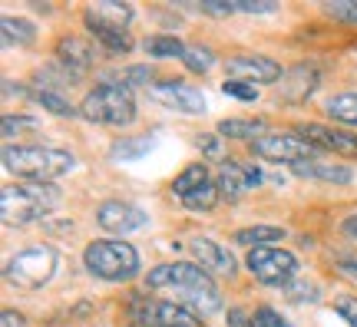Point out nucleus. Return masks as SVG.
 I'll return each instance as SVG.
<instances>
[{"instance_id": "c85d7f7f", "label": "nucleus", "mask_w": 357, "mask_h": 327, "mask_svg": "<svg viewBox=\"0 0 357 327\" xmlns=\"http://www.w3.org/2000/svg\"><path fill=\"white\" fill-rule=\"evenodd\" d=\"M33 100L47 109V113H53V116H77L79 109L77 106H70V102L60 96V93H50V89H40V93H33Z\"/></svg>"}, {"instance_id": "bb28decb", "label": "nucleus", "mask_w": 357, "mask_h": 327, "mask_svg": "<svg viewBox=\"0 0 357 327\" xmlns=\"http://www.w3.org/2000/svg\"><path fill=\"white\" fill-rule=\"evenodd\" d=\"M149 149H153V136H136V139H119V142H113L109 155H113V159H126V162H132V159H142Z\"/></svg>"}, {"instance_id": "ea45409f", "label": "nucleus", "mask_w": 357, "mask_h": 327, "mask_svg": "<svg viewBox=\"0 0 357 327\" xmlns=\"http://www.w3.org/2000/svg\"><path fill=\"white\" fill-rule=\"evenodd\" d=\"M225 321H229V327H255L252 324V314H245L242 307H231Z\"/></svg>"}, {"instance_id": "7c9ffc66", "label": "nucleus", "mask_w": 357, "mask_h": 327, "mask_svg": "<svg viewBox=\"0 0 357 327\" xmlns=\"http://www.w3.org/2000/svg\"><path fill=\"white\" fill-rule=\"evenodd\" d=\"M324 13L334 17L337 24L357 26V0H331V3H324Z\"/></svg>"}, {"instance_id": "a878e982", "label": "nucleus", "mask_w": 357, "mask_h": 327, "mask_svg": "<svg viewBox=\"0 0 357 327\" xmlns=\"http://www.w3.org/2000/svg\"><path fill=\"white\" fill-rule=\"evenodd\" d=\"M261 129H265V123H261V119H222V123H218V136L252 139V142H255Z\"/></svg>"}, {"instance_id": "4be33fe9", "label": "nucleus", "mask_w": 357, "mask_h": 327, "mask_svg": "<svg viewBox=\"0 0 357 327\" xmlns=\"http://www.w3.org/2000/svg\"><path fill=\"white\" fill-rule=\"evenodd\" d=\"M202 185H208V169H205V162H192L176 176L172 192H176L178 199H185V195H192V192H199Z\"/></svg>"}, {"instance_id": "79ce46f5", "label": "nucleus", "mask_w": 357, "mask_h": 327, "mask_svg": "<svg viewBox=\"0 0 357 327\" xmlns=\"http://www.w3.org/2000/svg\"><path fill=\"white\" fill-rule=\"evenodd\" d=\"M199 149L208 155V159H222V146H218V139L215 136H208V139H199Z\"/></svg>"}, {"instance_id": "37998d69", "label": "nucleus", "mask_w": 357, "mask_h": 327, "mask_svg": "<svg viewBox=\"0 0 357 327\" xmlns=\"http://www.w3.org/2000/svg\"><path fill=\"white\" fill-rule=\"evenodd\" d=\"M0 327H26V321H24V314L20 311H3V317H0Z\"/></svg>"}, {"instance_id": "f03ea898", "label": "nucleus", "mask_w": 357, "mask_h": 327, "mask_svg": "<svg viewBox=\"0 0 357 327\" xmlns=\"http://www.w3.org/2000/svg\"><path fill=\"white\" fill-rule=\"evenodd\" d=\"M3 165H7V172L26 178L30 185H50L53 178L66 176L77 165V159H73V152L56 149V146H7Z\"/></svg>"}, {"instance_id": "473e14b6", "label": "nucleus", "mask_w": 357, "mask_h": 327, "mask_svg": "<svg viewBox=\"0 0 357 327\" xmlns=\"http://www.w3.org/2000/svg\"><path fill=\"white\" fill-rule=\"evenodd\" d=\"M252 324H255V327H288V324H284V317H281L275 307H268V304L255 307V314H252Z\"/></svg>"}, {"instance_id": "423d86ee", "label": "nucleus", "mask_w": 357, "mask_h": 327, "mask_svg": "<svg viewBox=\"0 0 357 327\" xmlns=\"http://www.w3.org/2000/svg\"><path fill=\"white\" fill-rule=\"evenodd\" d=\"M53 275H56V252L47 245H33V248L17 252L3 268V277L24 291L43 288Z\"/></svg>"}, {"instance_id": "6e6552de", "label": "nucleus", "mask_w": 357, "mask_h": 327, "mask_svg": "<svg viewBox=\"0 0 357 327\" xmlns=\"http://www.w3.org/2000/svg\"><path fill=\"white\" fill-rule=\"evenodd\" d=\"M245 264L261 284H271V288H288L291 277L298 275V258L291 252H284V248H268V245L265 248H252Z\"/></svg>"}, {"instance_id": "6ab92c4d", "label": "nucleus", "mask_w": 357, "mask_h": 327, "mask_svg": "<svg viewBox=\"0 0 357 327\" xmlns=\"http://www.w3.org/2000/svg\"><path fill=\"white\" fill-rule=\"evenodd\" d=\"M83 24H86V30L96 37V43H100L106 53L132 50V37H129V30H123V26H106V24H93V20H83Z\"/></svg>"}, {"instance_id": "9d476101", "label": "nucleus", "mask_w": 357, "mask_h": 327, "mask_svg": "<svg viewBox=\"0 0 357 327\" xmlns=\"http://www.w3.org/2000/svg\"><path fill=\"white\" fill-rule=\"evenodd\" d=\"M149 96H153L159 106L176 109V113H189V116L205 113L202 89L189 86V83H182V79H162V83H155V86L149 89Z\"/></svg>"}, {"instance_id": "2f4dec72", "label": "nucleus", "mask_w": 357, "mask_h": 327, "mask_svg": "<svg viewBox=\"0 0 357 327\" xmlns=\"http://www.w3.org/2000/svg\"><path fill=\"white\" fill-rule=\"evenodd\" d=\"M126 86H149L153 89V70L149 66H129V70H123V76H119Z\"/></svg>"}, {"instance_id": "e433bc0d", "label": "nucleus", "mask_w": 357, "mask_h": 327, "mask_svg": "<svg viewBox=\"0 0 357 327\" xmlns=\"http://www.w3.org/2000/svg\"><path fill=\"white\" fill-rule=\"evenodd\" d=\"M288 298L291 301H318V288L314 284H294V288H288Z\"/></svg>"}, {"instance_id": "412c9836", "label": "nucleus", "mask_w": 357, "mask_h": 327, "mask_svg": "<svg viewBox=\"0 0 357 327\" xmlns=\"http://www.w3.org/2000/svg\"><path fill=\"white\" fill-rule=\"evenodd\" d=\"M0 33H3V47H33L37 26L24 20V17H3L0 20Z\"/></svg>"}, {"instance_id": "7ed1b4c3", "label": "nucleus", "mask_w": 357, "mask_h": 327, "mask_svg": "<svg viewBox=\"0 0 357 327\" xmlns=\"http://www.w3.org/2000/svg\"><path fill=\"white\" fill-rule=\"evenodd\" d=\"M79 116L96 126H129L136 119V100L126 83H100L79 102Z\"/></svg>"}, {"instance_id": "c9c22d12", "label": "nucleus", "mask_w": 357, "mask_h": 327, "mask_svg": "<svg viewBox=\"0 0 357 327\" xmlns=\"http://www.w3.org/2000/svg\"><path fill=\"white\" fill-rule=\"evenodd\" d=\"M20 129H37V119H26V116H3V136H13Z\"/></svg>"}, {"instance_id": "0eeeda50", "label": "nucleus", "mask_w": 357, "mask_h": 327, "mask_svg": "<svg viewBox=\"0 0 357 327\" xmlns=\"http://www.w3.org/2000/svg\"><path fill=\"white\" fill-rule=\"evenodd\" d=\"M248 152L265 159V162L275 165H301L305 159H314L318 155V146H311L305 136H288V132H265L258 136L255 142H248Z\"/></svg>"}, {"instance_id": "20e7f679", "label": "nucleus", "mask_w": 357, "mask_h": 327, "mask_svg": "<svg viewBox=\"0 0 357 327\" xmlns=\"http://www.w3.org/2000/svg\"><path fill=\"white\" fill-rule=\"evenodd\" d=\"M83 264L102 281H132L139 275V252L129 241H89L83 248Z\"/></svg>"}, {"instance_id": "4468645a", "label": "nucleus", "mask_w": 357, "mask_h": 327, "mask_svg": "<svg viewBox=\"0 0 357 327\" xmlns=\"http://www.w3.org/2000/svg\"><path fill=\"white\" fill-rule=\"evenodd\" d=\"M258 182H261V172L252 169V165H238V162H222L218 165L215 185L225 199H238V195H245L248 189H255Z\"/></svg>"}, {"instance_id": "2eb2a0df", "label": "nucleus", "mask_w": 357, "mask_h": 327, "mask_svg": "<svg viewBox=\"0 0 357 327\" xmlns=\"http://www.w3.org/2000/svg\"><path fill=\"white\" fill-rule=\"evenodd\" d=\"M192 254L199 258V268L202 271H212V275H235V258H231L229 248H222L218 241L212 238H192Z\"/></svg>"}, {"instance_id": "1a4fd4ad", "label": "nucleus", "mask_w": 357, "mask_h": 327, "mask_svg": "<svg viewBox=\"0 0 357 327\" xmlns=\"http://www.w3.org/2000/svg\"><path fill=\"white\" fill-rule=\"evenodd\" d=\"M225 73L238 83H248V86H275L284 79V70L281 63L268 60V56H255V53H238V56H229L225 60Z\"/></svg>"}, {"instance_id": "4c0bfd02", "label": "nucleus", "mask_w": 357, "mask_h": 327, "mask_svg": "<svg viewBox=\"0 0 357 327\" xmlns=\"http://www.w3.org/2000/svg\"><path fill=\"white\" fill-rule=\"evenodd\" d=\"M278 3H252V0H242L235 3V13H275Z\"/></svg>"}, {"instance_id": "a211bd4d", "label": "nucleus", "mask_w": 357, "mask_h": 327, "mask_svg": "<svg viewBox=\"0 0 357 327\" xmlns=\"http://www.w3.org/2000/svg\"><path fill=\"white\" fill-rule=\"evenodd\" d=\"M83 20L106 24V26H123L126 30L129 20H132V7L129 3H109V0H102V3H93V7L83 10Z\"/></svg>"}, {"instance_id": "9b49d317", "label": "nucleus", "mask_w": 357, "mask_h": 327, "mask_svg": "<svg viewBox=\"0 0 357 327\" xmlns=\"http://www.w3.org/2000/svg\"><path fill=\"white\" fill-rule=\"evenodd\" d=\"M56 63L63 66V73H70L73 79H79V76H86L93 66H96V47L89 43V40H83V37H60L56 40Z\"/></svg>"}, {"instance_id": "c756f323", "label": "nucleus", "mask_w": 357, "mask_h": 327, "mask_svg": "<svg viewBox=\"0 0 357 327\" xmlns=\"http://www.w3.org/2000/svg\"><path fill=\"white\" fill-rule=\"evenodd\" d=\"M182 63L189 66L192 73H208V70H212V63H215V56H212V50H208V47H185V53H182Z\"/></svg>"}, {"instance_id": "b1692460", "label": "nucleus", "mask_w": 357, "mask_h": 327, "mask_svg": "<svg viewBox=\"0 0 357 327\" xmlns=\"http://www.w3.org/2000/svg\"><path fill=\"white\" fill-rule=\"evenodd\" d=\"M142 50L149 53V56H155V60H169V56H178V60H182L185 43L178 37H169V33H155V37L142 40Z\"/></svg>"}, {"instance_id": "f3484780", "label": "nucleus", "mask_w": 357, "mask_h": 327, "mask_svg": "<svg viewBox=\"0 0 357 327\" xmlns=\"http://www.w3.org/2000/svg\"><path fill=\"white\" fill-rule=\"evenodd\" d=\"M153 324H159V327H202V317L178 301H155L153 304Z\"/></svg>"}, {"instance_id": "dca6fc26", "label": "nucleus", "mask_w": 357, "mask_h": 327, "mask_svg": "<svg viewBox=\"0 0 357 327\" xmlns=\"http://www.w3.org/2000/svg\"><path fill=\"white\" fill-rule=\"evenodd\" d=\"M321 83V73L314 70V66H294V70H288L284 73V79H281V100L284 102H305L314 89H318Z\"/></svg>"}, {"instance_id": "393cba45", "label": "nucleus", "mask_w": 357, "mask_h": 327, "mask_svg": "<svg viewBox=\"0 0 357 327\" xmlns=\"http://www.w3.org/2000/svg\"><path fill=\"white\" fill-rule=\"evenodd\" d=\"M278 238H284V228H278V225H252V228L235 231V241L248 245V248H265L268 241H278Z\"/></svg>"}, {"instance_id": "c03bdc74", "label": "nucleus", "mask_w": 357, "mask_h": 327, "mask_svg": "<svg viewBox=\"0 0 357 327\" xmlns=\"http://www.w3.org/2000/svg\"><path fill=\"white\" fill-rule=\"evenodd\" d=\"M344 235L347 238H357V218H347L344 222Z\"/></svg>"}, {"instance_id": "ddd939ff", "label": "nucleus", "mask_w": 357, "mask_h": 327, "mask_svg": "<svg viewBox=\"0 0 357 327\" xmlns=\"http://www.w3.org/2000/svg\"><path fill=\"white\" fill-rule=\"evenodd\" d=\"M298 132L311 142V146H318L321 152H337V155H357V136L354 132H341V129L334 126H324V123H305V126H298Z\"/></svg>"}, {"instance_id": "f8f14e48", "label": "nucleus", "mask_w": 357, "mask_h": 327, "mask_svg": "<svg viewBox=\"0 0 357 327\" xmlns=\"http://www.w3.org/2000/svg\"><path fill=\"white\" fill-rule=\"evenodd\" d=\"M96 222H100V228L113 231V235H129V231L146 225V212L136 208V205H129V201L109 199L96 208Z\"/></svg>"}, {"instance_id": "aec40b11", "label": "nucleus", "mask_w": 357, "mask_h": 327, "mask_svg": "<svg viewBox=\"0 0 357 327\" xmlns=\"http://www.w3.org/2000/svg\"><path fill=\"white\" fill-rule=\"evenodd\" d=\"M294 172L301 178H318V182H331V185H347L354 172L347 165H321V162H301L294 165Z\"/></svg>"}, {"instance_id": "39448f33", "label": "nucleus", "mask_w": 357, "mask_h": 327, "mask_svg": "<svg viewBox=\"0 0 357 327\" xmlns=\"http://www.w3.org/2000/svg\"><path fill=\"white\" fill-rule=\"evenodd\" d=\"M53 205H60V192L53 185H3L0 189V215L7 225L40 222Z\"/></svg>"}, {"instance_id": "a19ab883", "label": "nucleus", "mask_w": 357, "mask_h": 327, "mask_svg": "<svg viewBox=\"0 0 357 327\" xmlns=\"http://www.w3.org/2000/svg\"><path fill=\"white\" fill-rule=\"evenodd\" d=\"M199 10L212 13V17H229V13H235V3H199Z\"/></svg>"}, {"instance_id": "58836bf2", "label": "nucleus", "mask_w": 357, "mask_h": 327, "mask_svg": "<svg viewBox=\"0 0 357 327\" xmlns=\"http://www.w3.org/2000/svg\"><path fill=\"white\" fill-rule=\"evenodd\" d=\"M337 271L347 275L351 281H357V254H341V258H337Z\"/></svg>"}, {"instance_id": "5701e85b", "label": "nucleus", "mask_w": 357, "mask_h": 327, "mask_svg": "<svg viewBox=\"0 0 357 327\" xmlns=\"http://www.w3.org/2000/svg\"><path fill=\"white\" fill-rule=\"evenodd\" d=\"M324 113L331 116L334 123H344V126H357V93H337L328 100Z\"/></svg>"}, {"instance_id": "f257e3e1", "label": "nucleus", "mask_w": 357, "mask_h": 327, "mask_svg": "<svg viewBox=\"0 0 357 327\" xmlns=\"http://www.w3.org/2000/svg\"><path fill=\"white\" fill-rule=\"evenodd\" d=\"M146 284L153 291H172L178 304L192 307L199 317H208L222 311V294H218L215 281L208 277V271H202L199 264L192 261H172L159 264L149 271Z\"/></svg>"}, {"instance_id": "72a5a7b5", "label": "nucleus", "mask_w": 357, "mask_h": 327, "mask_svg": "<svg viewBox=\"0 0 357 327\" xmlns=\"http://www.w3.org/2000/svg\"><path fill=\"white\" fill-rule=\"evenodd\" d=\"M222 93H225V96H235V100H245V102H252V100L258 96L255 86H248V83H238V79H225V83H222Z\"/></svg>"}, {"instance_id": "cd10ccee", "label": "nucleus", "mask_w": 357, "mask_h": 327, "mask_svg": "<svg viewBox=\"0 0 357 327\" xmlns=\"http://www.w3.org/2000/svg\"><path fill=\"white\" fill-rule=\"evenodd\" d=\"M218 199H222V192H218V185H215V182H208V185H202L199 192H192V195H185V199H182V205H185L189 212H212Z\"/></svg>"}, {"instance_id": "f704fd0d", "label": "nucleus", "mask_w": 357, "mask_h": 327, "mask_svg": "<svg viewBox=\"0 0 357 327\" xmlns=\"http://www.w3.org/2000/svg\"><path fill=\"white\" fill-rule=\"evenodd\" d=\"M334 311L344 317L347 327H357V298H351V294L337 298V301H334Z\"/></svg>"}]
</instances>
